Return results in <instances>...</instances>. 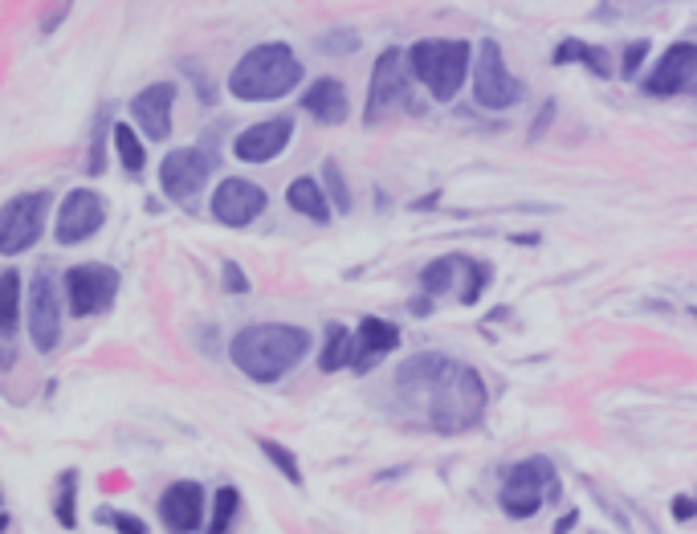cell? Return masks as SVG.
Instances as JSON below:
<instances>
[{
    "instance_id": "cell-24",
    "label": "cell",
    "mask_w": 697,
    "mask_h": 534,
    "mask_svg": "<svg viewBox=\"0 0 697 534\" xmlns=\"http://www.w3.org/2000/svg\"><path fill=\"white\" fill-rule=\"evenodd\" d=\"M111 143H114V152H119V160H123V167H127V176L140 179L143 167H147V147H143L140 135H135L127 123H114V127H111Z\"/></svg>"
},
{
    "instance_id": "cell-14",
    "label": "cell",
    "mask_w": 697,
    "mask_h": 534,
    "mask_svg": "<svg viewBox=\"0 0 697 534\" xmlns=\"http://www.w3.org/2000/svg\"><path fill=\"white\" fill-rule=\"evenodd\" d=\"M266 188H257L254 179L228 176L213 192V220H221L225 229H245V225H254L266 213Z\"/></svg>"
},
{
    "instance_id": "cell-1",
    "label": "cell",
    "mask_w": 697,
    "mask_h": 534,
    "mask_svg": "<svg viewBox=\"0 0 697 534\" xmlns=\"http://www.w3.org/2000/svg\"><path fill=\"white\" fill-rule=\"evenodd\" d=\"M396 392L400 400L417 408L424 429L441 437L470 433L485 412V383L482 376L441 351H420L408 356L396 368Z\"/></svg>"
},
{
    "instance_id": "cell-20",
    "label": "cell",
    "mask_w": 697,
    "mask_h": 534,
    "mask_svg": "<svg viewBox=\"0 0 697 534\" xmlns=\"http://www.w3.org/2000/svg\"><path fill=\"white\" fill-rule=\"evenodd\" d=\"M286 204H290L294 213H303V217L318 220V225H327L330 220V196L322 188H318V179L310 176H298L286 188Z\"/></svg>"
},
{
    "instance_id": "cell-19",
    "label": "cell",
    "mask_w": 697,
    "mask_h": 534,
    "mask_svg": "<svg viewBox=\"0 0 697 534\" xmlns=\"http://www.w3.org/2000/svg\"><path fill=\"white\" fill-rule=\"evenodd\" d=\"M303 106H306V115L315 119V123H322V127L347 123V90H342L339 78H318V82H310L303 94Z\"/></svg>"
},
{
    "instance_id": "cell-15",
    "label": "cell",
    "mask_w": 697,
    "mask_h": 534,
    "mask_svg": "<svg viewBox=\"0 0 697 534\" xmlns=\"http://www.w3.org/2000/svg\"><path fill=\"white\" fill-rule=\"evenodd\" d=\"M294 140V119L278 115V119H266V123H254V127H245L237 140H233V155L242 160V164H269V160H278Z\"/></svg>"
},
{
    "instance_id": "cell-33",
    "label": "cell",
    "mask_w": 697,
    "mask_h": 534,
    "mask_svg": "<svg viewBox=\"0 0 697 534\" xmlns=\"http://www.w3.org/2000/svg\"><path fill=\"white\" fill-rule=\"evenodd\" d=\"M221 269H225V274H221V281H225L228 294H245V290H249V278L242 274V266H237V261H225Z\"/></svg>"
},
{
    "instance_id": "cell-18",
    "label": "cell",
    "mask_w": 697,
    "mask_h": 534,
    "mask_svg": "<svg viewBox=\"0 0 697 534\" xmlns=\"http://www.w3.org/2000/svg\"><path fill=\"white\" fill-rule=\"evenodd\" d=\"M396 347H400V327L388 322V318L368 315L356 331V356H351V368L371 371L388 351H396Z\"/></svg>"
},
{
    "instance_id": "cell-17",
    "label": "cell",
    "mask_w": 697,
    "mask_h": 534,
    "mask_svg": "<svg viewBox=\"0 0 697 534\" xmlns=\"http://www.w3.org/2000/svg\"><path fill=\"white\" fill-rule=\"evenodd\" d=\"M172 106H176V86L172 82H152L131 99V119L143 127L147 140H167L172 135Z\"/></svg>"
},
{
    "instance_id": "cell-8",
    "label": "cell",
    "mask_w": 697,
    "mask_h": 534,
    "mask_svg": "<svg viewBox=\"0 0 697 534\" xmlns=\"http://www.w3.org/2000/svg\"><path fill=\"white\" fill-rule=\"evenodd\" d=\"M29 339L41 356H50L62 343V286L50 266H41L29 281Z\"/></svg>"
},
{
    "instance_id": "cell-10",
    "label": "cell",
    "mask_w": 697,
    "mask_h": 534,
    "mask_svg": "<svg viewBox=\"0 0 697 534\" xmlns=\"http://www.w3.org/2000/svg\"><path fill=\"white\" fill-rule=\"evenodd\" d=\"M106 225V196L94 188H74L65 192L58 204V245H82Z\"/></svg>"
},
{
    "instance_id": "cell-16",
    "label": "cell",
    "mask_w": 697,
    "mask_h": 534,
    "mask_svg": "<svg viewBox=\"0 0 697 534\" xmlns=\"http://www.w3.org/2000/svg\"><path fill=\"white\" fill-rule=\"evenodd\" d=\"M160 522L167 534H196L204 526V485L172 482L160 497Z\"/></svg>"
},
{
    "instance_id": "cell-31",
    "label": "cell",
    "mask_w": 697,
    "mask_h": 534,
    "mask_svg": "<svg viewBox=\"0 0 697 534\" xmlns=\"http://www.w3.org/2000/svg\"><path fill=\"white\" fill-rule=\"evenodd\" d=\"M94 518H99V522H111L119 534H152V531H147V522L135 518V514H119V510H99Z\"/></svg>"
},
{
    "instance_id": "cell-21",
    "label": "cell",
    "mask_w": 697,
    "mask_h": 534,
    "mask_svg": "<svg viewBox=\"0 0 697 534\" xmlns=\"http://www.w3.org/2000/svg\"><path fill=\"white\" fill-rule=\"evenodd\" d=\"M21 310H25V298H21V274L17 269H4L0 274V335L9 339L21 327Z\"/></svg>"
},
{
    "instance_id": "cell-5",
    "label": "cell",
    "mask_w": 697,
    "mask_h": 534,
    "mask_svg": "<svg viewBox=\"0 0 697 534\" xmlns=\"http://www.w3.org/2000/svg\"><path fill=\"white\" fill-rule=\"evenodd\" d=\"M555 497H558V482H555L551 461L526 458L506 473L498 502H502V510H506L510 518H534V514H539L546 502H555Z\"/></svg>"
},
{
    "instance_id": "cell-11",
    "label": "cell",
    "mask_w": 697,
    "mask_h": 534,
    "mask_svg": "<svg viewBox=\"0 0 697 534\" xmlns=\"http://www.w3.org/2000/svg\"><path fill=\"white\" fill-rule=\"evenodd\" d=\"M114 294H119V269L111 266H74L65 269V302L70 315L90 318L111 310Z\"/></svg>"
},
{
    "instance_id": "cell-7",
    "label": "cell",
    "mask_w": 697,
    "mask_h": 534,
    "mask_svg": "<svg viewBox=\"0 0 697 534\" xmlns=\"http://www.w3.org/2000/svg\"><path fill=\"white\" fill-rule=\"evenodd\" d=\"M408 53L404 50H383L380 62H376V74H371V86H368V111L363 119L368 123H380L388 111H417V99H412V86H408V74L404 70Z\"/></svg>"
},
{
    "instance_id": "cell-9",
    "label": "cell",
    "mask_w": 697,
    "mask_h": 534,
    "mask_svg": "<svg viewBox=\"0 0 697 534\" xmlns=\"http://www.w3.org/2000/svg\"><path fill=\"white\" fill-rule=\"evenodd\" d=\"M522 99V82L510 74L502 45L498 41H482L478 62H473V102L485 111H506Z\"/></svg>"
},
{
    "instance_id": "cell-22",
    "label": "cell",
    "mask_w": 697,
    "mask_h": 534,
    "mask_svg": "<svg viewBox=\"0 0 697 534\" xmlns=\"http://www.w3.org/2000/svg\"><path fill=\"white\" fill-rule=\"evenodd\" d=\"M551 62H555V65L584 62L596 78H608V58H604V50H596V45H587V41H580V38L558 41L555 53H551Z\"/></svg>"
},
{
    "instance_id": "cell-6",
    "label": "cell",
    "mask_w": 697,
    "mask_h": 534,
    "mask_svg": "<svg viewBox=\"0 0 697 534\" xmlns=\"http://www.w3.org/2000/svg\"><path fill=\"white\" fill-rule=\"evenodd\" d=\"M45 213H50V192H21L0 208V254L17 257L33 249L45 229Z\"/></svg>"
},
{
    "instance_id": "cell-32",
    "label": "cell",
    "mask_w": 697,
    "mask_h": 534,
    "mask_svg": "<svg viewBox=\"0 0 697 534\" xmlns=\"http://www.w3.org/2000/svg\"><path fill=\"white\" fill-rule=\"evenodd\" d=\"M318 50L322 53H356L359 50V33H351V29H339V33H327V38L318 41Z\"/></svg>"
},
{
    "instance_id": "cell-26",
    "label": "cell",
    "mask_w": 697,
    "mask_h": 534,
    "mask_svg": "<svg viewBox=\"0 0 697 534\" xmlns=\"http://www.w3.org/2000/svg\"><path fill=\"white\" fill-rule=\"evenodd\" d=\"M242 510V494L237 485H221L213 497V518H208V534H233V518Z\"/></svg>"
},
{
    "instance_id": "cell-12",
    "label": "cell",
    "mask_w": 697,
    "mask_h": 534,
    "mask_svg": "<svg viewBox=\"0 0 697 534\" xmlns=\"http://www.w3.org/2000/svg\"><path fill=\"white\" fill-rule=\"evenodd\" d=\"M645 94H653V99L694 94L697 99V41H677L660 53L657 65L645 74Z\"/></svg>"
},
{
    "instance_id": "cell-28",
    "label": "cell",
    "mask_w": 697,
    "mask_h": 534,
    "mask_svg": "<svg viewBox=\"0 0 697 534\" xmlns=\"http://www.w3.org/2000/svg\"><path fill=\"white\" fill-rule=\"evenodd\" d=\"M53 514H58V522H62L65 531H74L78 526V473L70 470L62 477V485H58V502H53Z\"/></svg>"
},
{
    "instance_id": "cell-37",
    "label": "cell",
    "mask_w": 697,
    "mask_h": 534,
    "mask_svg": "<svg viewBox=\"0 0 697 534\" xmlns=\"http://www.w3.org/2000/svg\"><path fill=\"white\" fill-rule=\"evenodd\" d=\"M4 526H9V518H4V514H0V534H4Z\"/></svg>"
},
{
    "instance_id": "cell-35",
    "label": "cell",
    "mask_w": 697,
    "mask_h": 534,
    "mask_svg": "<svg viewBox=\"0 0 697 534\" xmlns=\"http://www.w3.org/2000/svg\"><path fill=\"white\" fill-rule=\"evenodd\" d=\"M65 13H70V0H53L50 13H45V21H41V33H53V29H58V21H65Z\"/></svg>"
},
{
    "instance_id": "cell-27",
    "label": "cell",
    "mask_w": 697,
    "mask_h": 534,
    "mask_svg": "<svg viewBox=\"0 0 697 534\" xmlns=\"http://www.w3.org/2000/svg\"><path fill=\"white\" fill-rule=\"evenodd\" d=\"M106 135H111V111L102 106L99 119H94V135H90V155H86L90 176H102V167H106Z\"/></svg>"
},
{
    "instance_id": "cell-13",
    "label": "cell",
    "mask_w": 697,
    "mask_h": 534,
    "mask_svg": "<svg viewBox=\"0 0 697 534\" xmlns=\"http://www.w3.org/2000/svg\"><path fill=\"white\" fill-rule=\"evenodd\" d=\"M213 176V160L201 152V147H176V152L164 155L160 164V188L172 196L176 204H192L204 192Z\"/></svg>"
},
{
    "instance_id": "cell-23",
    "label": "cell",
    "mask_w": 697,
    "mask_h": 534,
    "mask_svg": "<svg viewBox=\"0 0 697 534\" xmlns=\"http://www.w3.org/2000/svg\"><path fill=\"white\" fill-rule=\"evenodd\" d=\"M351 356H356V335L347 331V327H339V322H330L327 343H322V356H318V368L322 371L351 368Z\"/></svg>"
},
{
    "instance_id": "cell-34",
    "label": "cell",
    "mask_w": 697,
    "mask_h": 534,
    "mask_svg": "<svg viewBox=\"0 0 697 534\" xmlns=\"http://www.w3.org/2000/svg\"><path fill=\"white\" fill-rule=\"evenodd\" d=\"M645 53H648V41L645 38L628 45V53H624V78L640 74V62H645Z\"/></svg>"
},
{
    "instance_id": "cell-29",
    "label": "cell",
    "mask_w": 697,
    "mask_h": 534,
    "mask_svg": "<svg viewBox=\"0 0 697 534\" xmlns=\"http://www.w3.org/2000/svg\"><path fill=\"white\" fill-rule=\"evenodd\" d=\"M262 445V453H266L274 465H278V473L286 477L290 485H303V470H298V458H294L290 449L286 445H278V441H257Z\"/></svg>"
},
{
    "instance_id": "cell-3",
    "label": "cell",
    "mask_w": 697,
    "mask_h": 534,
    "mask_svg": "<svg viewBox=\"0 0 697 534\" xmlns=\"http://www.w3.org/2000/svg\"><path fill=\"white\" fill-rule=\"evenodd\" d=\"M303 82V62L286 41L254 45L228 70V94L242 102H278Z\"/></svg>"
},
{
    "instance_id": "cell-36",
    "label": "cell",
    "mask_w": 697,
    "mask_h": 534,
    "mask_svg": "<svg viewBox=\"0 0 697 534\" xmlns=\"http://www.w3.org/2000/svg\"><path fill=\"white\" fill-rule=\"evenodd\" d=\"M673 514H677V518H694L697 502H689V497H677V502H673Z\"/></svg>"
},
{
    "instance_id": "cell-4",
    "label": "cell",
    "mask_w": 697,
    "mask_h": 534,
    "mask_svg": "<svg viewBox=\"0 0 697 534\" xmlns=\"http://www.w3.org/2000/svg\"><path fill=\"white\" fill-rule=\"evenodd\" d=\"M470 41L457 38H424L408 50V70L420 86H429L437 102H453L470 78Z\"/></svg>"
},
{
    "instance_id": "cell-30",
    "label": "cell",
    "mask_w": 697,
    "mask_h": 534,
    "mask_svg": "<svg viewBox=\"0 0 697 534\" xmlns=\"http://www.w3.org/2000/svg\"><path fill=\"white\" fill-rule=\"evenodd\" d=\"M322 179H327L330 204H335L339 213H351V192H347V179H342V172H339V164H335V160H327V164H322Z\"/></svg>"
},
{
    "instance_id": "cell-2",
    "label": "cell",
    "mask_w": 697,
    "mask_h": 534,
    "mask_svg": "<svg viewBox=\"0 0 697 534\" xmlns=\"http://www.w3.org/2000/svg\"><path fill=\"white\" fill-rule=\"evenodd\" d=\"M306 351H310V331L290 327V322H257V327L237 331L228 343L233 368H242V376L257 383L281 380L286 371L303 363Z\"/></svg>"
},
{
    "instance_id": "cell-25",
    "label": "cell",
    "mask_w": 697,
    "mask_h": 534,
    "mask_svg": "<svg viewBox=\"0 0 697 534\" xmlns=\"http://www.w3.org/2000/svg\"><path fill=\"white\" fill-rule=\"evenodd\" d=\"M465 269V254H444L437 257L432 266H424V274H420V286H424V294H449V286H453V278Z\"/></svg>"
}]
</instances>
